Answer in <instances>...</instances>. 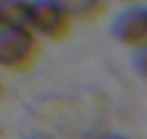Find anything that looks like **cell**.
Returning <instances> with one entry per match:
<instances>
[{
    "mask_svg": "<svg viewBox=\"0 0 147 139\" xmlns=\"http://www.w3.org/2000/svg\"><path fill=\"white\" fill-rule=\"evenodd\" d=\"M39 42L35 33L5 28L0 33V67L11 72H26L39 57Z\"/></svg>",
    "mask_w": 147,
    "mask_h": 139,
    "instance_id": "cell-1",
    "label": "cell"
},
{
    "mask_svg": "<svg viewBox=\"0 0 147 139\" xmlns=\"http://www.w3.org/2000/svg\"><path fill=\"white\" fill-rule=\"evenodd\" d=\"M74 20L56 5L54 0H35L32 2V24L35 35H43L54 42H61L69 35Z\"/></svg>",
    "mask_w": 147,
    "mask_h": 139,
    "instance_id": "cell-2",
    "label": "cell"
},
{
    "mask_svg": "<svg viewBox=\"0 0 147 139\" xmlns=\"http://www.w3.org/2000/svg\"><path fill=\"white\" fill-rule=\"evenodd\" d=\"M113 35L123 46L145 50L147 48V9H128L115 20Z\"/></svg>",
    "mask_w": 147,
    "mask_h": 139,
    "instance_id": "cell-3",
    "label": "cell"
},
{
    "mask_svg": "<svg viewBox=\"0 0 147 139\" xmlns=\"http://www.w3.org/2000/svg\"><path fill=\"white\" fill-rule=\"evenodd\" d=\"M0 20L5 24V28L35 33L32 2H28V0H0Z\"/></svg>",
    "mask_w": 147,
    "mask_h": 139,
    "instance_id": "cell-4",
    "label": "cell"
},
{
    "mask_svg": "<svg viewBox=\"0 0 147 139\" xmlns=\"http://www.w3.org/2000/svg\"><path fill=\"white\" fill-rule=\"evenodd\" d=\"M71 20H95L104 13V0H54Z\"/></svg>",
    "mask_w": 147,
    "mask_h": 139,
    "instance_id": "cell-5",
    "label": "cell"
},
{
    "mask_svg": "<svg viewBox=\"0 0 147 139\" xmlns=\"http://www.w3.org/2000/svg\"><path fill=\"white\" fill-rule=\"evenodd\" d=\"M136 70L143 78H147V48L145 50H138L136 55Z\"/></svg>",
    "mask_w": 147,
    "mask_h": 139,
    "instance_id": "cell-6",
    "label": "cell"
},
{
    "mask_svg": "<svg viewBox=\"0 0 147 139\" xmlns=\"http://www.w3.org/2000/svg\"><path fill=\"white\" fill-rule=\"evenodd\" d=\"M100 139H125V137H119V135H104V137Z\"/></svg>",
    "mask_w": 147,
    "mask_h": 139,
    "instance_id": "cell-7",
    "label": "cell"
},
{
    "mask_svg": "<svg viewBox=\"0 0 147 139\" xmlns=\"http://www.w3.org/2000/svg\"><path fill=\"white\" fill-rule=\"evenodd\" d=\"M2 31H5V24H2V20H0V33H2Z\"/></svg>",
    "mask_w": 147,
    "mask_h": 139,
    "instance_id": "cell-8",
    "label": "cell"
}]
</instances>
